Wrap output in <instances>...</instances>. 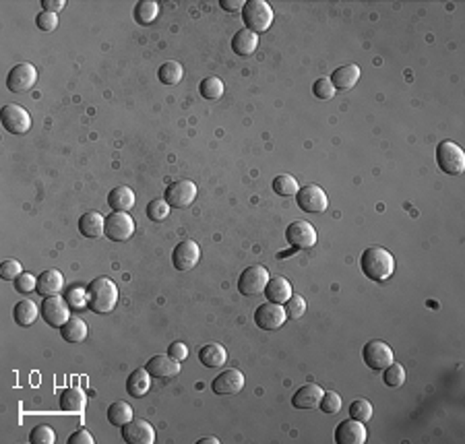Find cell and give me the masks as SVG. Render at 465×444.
<instances>
[{
	"mask_svg": "<svg viewBox=\"0 0 465 444\" xmlns=\"http://www.w3.org/2000/svg\"><path fill=\"white\" fill-rule=\"evenodd\" d=\"M323 393L325 391L319 384H304V386H300L294 393L291 405L296 409H315V407H319V403L323 399Z\"/></svg>",
	"mask_w": 465,
	"mask_h": 444,
	"instance_id": "20",
	"label": "cell"
},
{
	"mask_svg": "<svg viewBox=\"0 0 465 444\" xmlns=\"http://www.w3.org/2000/svg\"><path fill=\"white\" fill-rule=\"evenodd\" d=\"M38 81V71L29 62H19L7 75V89L11 93H25L32 91Z\"/></svg>",
	"mask_w": 465,
	"mask_h": 444,
	"instance_id": "10",
	"label": "cell"
},
{
	"mask_svg": "<svg viewBox=\"0 0 465 444\" xmlns=\"http://www.w3.org/2000/svg\"><path fill=\"white\" fill-rule=\"evenodd\" d=\"M199 91H201V95L205 99H211L213 101V99H219L224 95V83H222L219 77H207V79L201 81Z\"/></svg>",
	"mask_w": 465,
	"mask_h": 444,
	"instance_id": "36",
	"label": "cell"
},
{
	"mask_svg": "<svg viewBox=\"0 0 465 444\" xmlns=\"http://www.w3.org/2000/svg\"><path fill=\"white\" fill-rule=\"evenodd\" d=\"M211 388L215 395H236L244 388V374L236 368L224 370L222 374H217L213 378Z\"/></svg>",
	"mask_w": 465,
	"mask_h": 444,
	"instance_id": "18",
	"label": "cell"
},
{
	"mask_svg": "<svg viewBox=\"0 0 465 444\" xmlns=\"http://www.w3.org/2000/svg\"><path fill=\"white\" fill-rule=\"evenodd\" d=\"M160 15V5L155 0H139L132 9V17L139 25H151Z\"/></svg>",
	"mask_w": 465,
	"mask_h": 444,
	"instance_id": "31",
	"label": "cell"
},
{
	"mask_svg": "<svg viewBox=\"0 0 465 444\" xmlns=\"http://www.w3.org/2000/svg\"><path fill=\"white\" fill-rule=\"evenodd\" d=\"M0 122L3 128L11 134H25L32 128V116L23 106L17 103H7L0 112Z\"/></svg>",
	"mask_w": 465,
	"mask_h": 444,
	"instance_id": "8",
	"label": "cell"
},
{
	"mask_svg": "<svg viewBox=\"0 0 465 444\" xmlns=\"http://www.w3.org/2000/svg\"><path fill=\"white\" fill-rule=\"evenodd\" d=\"M89 310L95 314H108L118 304V287L110 277H95L89 285Z\"/></svg>",
	"mask_w": 465,
	"mask_h": 444,
	"instance_id": "2",
	"label": "cell"
},
{
	"mask_svg": "<svg viewBox=\"0 0 465 444\" xmlns=\"http://www.w3.org/2000/svg\"><path fill=\"white\" fill-rule=\"evenodd\" d=\"M151 391V374L147 372V368H136L134 372L128 374L126 378V393L134 399L145 397Z\"/></svg>",
	"mask_w": 465,
	"mask_h": 444,
	"instance_id": "25",
	"label": "cell"
},
{
	"mask_svg": "<svg viewBox=\"0 0 465 444\" xmlns=\"http://www.w3.org/2000/svg\"><path fill=\"white\" fill-rule=\"evenodd\" d=\"M291 283L285 279V277H269L267 281V287H265V295H267V302H273V304H285L289 298H291Z\"/></svg>",
	"mask_w": 465,
	"mask_h": 444,
	"instance_id": "21",
	"label": "cell"
},
{
	"mask_svg": "<svg viewBox=\"0 0 465 444\" xmlns=\"http://www.w3.org/2000/svg\"><path fill=\"white\" fill-rule=\"evenodd\" d=\"M158 77H160V81H162L164 85H178V83L182 81V77H184V69H182V64L176 62V60H168V62H164V64L160 66Z\"/></svg>",
	"mask_w": 465,
	"mask_h": 444,
	"instance_id": "33",
	"label": "cell"
},
{
	"mask_svg": "<svg viewBox=\"0 0 465 444\" xmlns=\"http://www.w3.org/2000/svg\"><path fill=\"white\" fill-rule=\"evenodd\" d=\"M62 289H64V277H62L60 271L50 269V271L40 273V277H38V289H36L40 295H44V298H48V295H58Z\"/></svg>",
	"mask_w": 465,
	"mask_h": 444,
	"instance_id": "23",
	"label": "cell"
},
{
	"mask_svg": "<svg viewBox=\"0 0 465 444\" xmlns=\"http://www.w3.org/2000/svg\"><path fill=\"white\" fill-rule=\"evenodd\" d=\"M283 310H285V317L287 319L298 321L306 312V300L302 298V295H298V293H291V298L283 304Z\"/></svg>",
	"mask_w": 465,
	"mask_h": 444,
	"instance_id": "40",
	"label": "cell"
},
{
	"mask_svg": "<svg viewBox=\"0 0 465 444\" xmlns=\"http://www.w3.org/2000/svg\"><path fill=\"white\" fill-rule=\"evenodd\" d=\"M132 419V407L124 401H116L108 407V421L112 426L122 428L124 423H128Z\"/></svg>",
	"mask_w": 465,
	"mask_h": 444,
	"instance_id": "34",
	"label": "cell"
},
{
	"mask_svg": "<svg viewBox=\"0 0 465 444\" xmlns=\"http://www.w3.org/2000/svg\"><path fill=\"white\" fill-rule=\"evenodd\" d=\"M350 417L358 419V421H368L372 417V405L366 399H356L350 405Z\"/></svg>",
	"mask_w": 465,
	"mask_h": 444,
	"instance_id": "42",
	"label": "cell"
},
{
	"mask_svg": "<svg viewBox=\"0 0 465 444\" xmlns=\"http://www.w3.org/2000/svg\"><path fill=\"white\" fill-rule=\"evenodd\" d=\"M21 273H23V269H21L19 260L7 258L3 264H0V277H3L5 281H15Z\"/></svg>",
	"mask_w": 465,
	"mask_h": 444,
	"instance_id": "44",
	"label": "cell"
},
{
	"mask_svg": "<svg viewBox=\"0 0 465 444\" xmlns=\"http://www.w3.org/2000/svg\"><path fill=\"white\" fill-rule=\"evenodd\" d=\"M219 7H222L226 13H238V11L244 9V3H242V0H222Z\"/></svg>",
	"mask_w": 465,
	"mask_h": 444,
	"instance_id": "50",
	"label": "cell"
},
{
	"mask_svg": "<svg viewBox=\"0 0 465 444\" xmlns=\"http://www.w3.org/2000/svg\"><path fill=\"white\" fill-rule=\"evenodd\" d=\"M366 438H368V432H366L364 421L348 417L335 428V442L337 444H364Z\"/></svg>",
	"mask_w": 465,
	"mask_h": 444,
	"instance_id": "17",
	"label": "cell"
},
{
	"mask_svg": "<svg viewBox=\"0 0 465 444\" xmlns=\"http://www.w3.org/2000/svg\"><path fill=\"white\" fill-rule=\"evenodd\" d=\"M287 317L281 304H273V302H265L254 310V323L259 329L263 331H277L285 325Z\"/></svg>",
	"mask_w": 465,
	"mask_h": 444,
	"instance_id": "14",
	"label": "cell"
},
{
	"mask_svg": "<svg viewBox=\"0 0 465 444\" xmlns=\"http://www.w3.org/2000/svg\"><path fill=\"white\" fill-rule=\"evenodd\" d=\"M108 205L112 211H124L128 213L134 207V193L128 186H116L108 195Z\"/></svg>",
	"mask_w": 465,
	"mask_h": 444,
	"instance_id": "28",
	"label": "cell"
},
{
	"mask_svg": "<svg viewBox=\"0 0 465 444\" xmlns=\"http://www.w3.org/2000/svg\"><path fill=\"white\" fill-rule=\"evenodd\" d=\"M436 164L440 172L449 176H459L465 172V151L453 140H440L436 147Z\"/></svg>",
	"mask_w": 465,
	"mask_h": 444,
	"instance_id": "4",
	"label": "cell"
},
{
	"mask_svg": "<svg viewBox=\"0 0 465 444\" xmlns=\"http://www.w3.org/2000/svg\"><path fill=\"white\" fill-rule=\"evenodd\" d=\"M93 436L87 432V430H77L71 438H69V444H93Z\"/></svg>",
	"mask_w": 465,
	"mask_h": 444,
	"instance_id": "49",
	"label": "cell"
},
{
	"mask_svg": "<svg viewBox=\"0 0 465 444\" xmlns=\"http://www.w3.org/2000/svg\"><path fill=\"white\" fill-rule=\"evenodd\" d=\"M36 25H38L42 32H54V29L58 27V17H56V13L42 11V13L36 17Z\"/></svg>",
	"mask_w": 465,
	"mask_h": 444,
	"instance_id": "47",
	"label": "cell"
},
{
	"mask_svg": "<svg viewBox=\"0 0 465 444\" xmlns=\"http://www.w3.org/2000/svg\"><path fill=\"white\" fill-rule=\"evenodd\" d=\"M29 442L32 444H54L56 442V434L50 426L46 423H40L32 430L29 434Z\"/></svg>",
	"mask_w": 465,
	"mask_h": 444,
	"instance_id": "41",
	"label": "cell"
},
{
	"mask_svg": "<svg viewBox=\"0 0 465 444\" xmlns=\"http://www.w3.org/2000/svg\"><path fill=\"white\" fill-rule=\"evenodd\" d=\"M87 405V399H85V393L77 386H69L64 388V393L60 395V409L67 411V413H83Z\"/></svg>",
	"mask_w": 465,
	"mask_h": 444,
	"instance_id": "27",
	"label": "cell"
},
{
	"mask_svg": "<svg viewBox=\"0 0 465 444\" xmlns=\"http://www.w3.org/2000/svg\"><path fill=\"white\" fill-rule=\"evenodd\" d=\"M199 360L207 368H222L228 362V352L219 343H209L199 349Z\"/></svg>",
	"mask_w": 465,
	"mask_h": 444,
	"instance_id": "29",
	"label": "cell"
},
{
	"mask_svg": "<svg viewBox=\"0 0 465 444\" xmlns=\"http://www.w3.org/2000/svg\"><path fill=\"white\" fill-rule=\"evenodd\" d=\"M273 190H275V195H279V197H294V195L300 190V186H298V182H296L294 176L281 174V176H277V178L273 180Z\"/></svg>",
	"mask_w": 465,
	"mask_h": 444,
	"instance_id": "37",
	"label": "cell"
},
{
	"mask_svg": "<svg viewBox=\"0 0 465 444\" xmlns=\"http://www.w3.org/2000/svg\"><path fill=\"white\" fill-rule=\"evenodd\" d=\"M360 79V66L358 64H344L339 69L333 71V75L329 77V81L333 83L335 91H350L356 87Z\"/></svg>",
	"mask_w": 465,
	"mask_h": 444,
	"instance_id": "22",
	"label": "cell"
},
{
	"mask_svg": "<svg viewBox=\"0 0 465 444\" xmlns=\"http://www.w3.org/2000/svg\"><path fill=\"white\" fill-rule=\"evenodd\" d=\"M40 312H42V319L52 329H60L71 319V306L67 298H60V295H48V298H44V302L40 304Z\"/></svg>",
	"mask_w": 465,
	"mask_h": 444,
	"instance_id": "7",
	"label": "cell"
},
{
	"mask_svg": "<svg viewBox=\"0 0 465 444\" xmlns=\"http://www.w3.org/2000/svg\"><path fill=\"white\" fill-rule=\"evenodd\" d=\"M201 260V246L195 240H182L172 252V264L176 271H191Z\"/></svg>",
	"mask_w": 465,
	"mask_h": 444,
	"instance_id": "15",
	"label": "cell"
},
{
	"mask_svg": "<svg viewBox=\"0 0 465 444\" xmlns=\"http://www.w3.org/2000/svg\"><path fill=\"white\" fill-rule=\"evenodd\" d=\"M362 360L364 364L374 370V372H383L389 364H393V349L379 339H372L364 345L362 349Z\"/></svg>",
	"mask_w": 465,
	"mask_h": 444,
	"instance_id": "12",
	"label": "cell"
},
{
	"mask_svg": "<svg viewBox=\"0 0 465 444\" xmlns=\"http://www.w3.org/2000/svg\"><path fill=\"white\" fill-rule=\"evenodd\" d=\"M106 227V217L99 215L97 211H87L79 219V232L85 238H99Z\"/></svg>",
	"mask_w": 465,
	"mask_h": 444,
	"instance_id": "26",
	"label": "cell"
},
{
	"mask_svg": "<svg viewBox=\"0 0 465 444\" xmlns=\"http://www.w3.org/2000/svg\"><path fill=\"white\" fill-rule=\"evenodd\" d=\"M197 199V184L193 180H178L168 184L166 201L172 209H187Z\"/></svg>",
	"mask_w": 465,
	"mask_h": 444,
	"instance_id": "13",
	"label": "cell"
},
{
	"mask_svg": "<svg viewBox=\"0 0 465 444\" xmlns=\"http://www.w3.org/2000/svg\"><path fill=\"white\" fill-rule=\"evenodd\" d=\"M170 205H168V201L166 199H155V201H151L149 205H147V217L151 219V221H166L168 219V215H170Z\"/></svg>",
	"mask_w": 465,
	"mask_h": 444,
	"instance_id": "39",
	"label": "cell"
},
{
	"mask_svg": "<svg viewBox=\"0 0 465 444\" xmlns=\"http://www.w3.org/2000/svg\"><path fill=\"white\" fill-rule=\"evenodd\" d=\"M319 407H321L323 413L335 415V413L342 411V397H339L337 393H333V391H325V393H323V399H321V403H319Z\"/></svg>",
	"mask_w": 465,
	"mask_h": 444,
	"instance_id": "43",
	"label": "cell"
},
{
	"mask_svg": "<svg viewBox=\"0 0 465 444\" xmlns=\"http://www.w3.org/2000/svg\"><path fill=\"white\" fill-rule=\"evenodd\" d=\"M15 289L19 293H32L38 289V277L34 273H21L17 279H15Z\"/></svg>",
	"mask_w": 465,
	"mask_h": 444,
	"instance_id": "45",
	"label": "cell"
},
{
	"mask_svg": "<svg viewBox=\"0 0 465 444\" xmlns=\"http://www.w3.org/2000/svg\"><path fill=\"white\" fill-rule=\"evenodd\" d=\"M259 48V36L250 29H240L234 34L232 38V50L234 54H238L240 58H246L250 54H254V50Z\"/></svg>",
	"mask_w": 465,
	"mask_h": 444,
	"instance_id": "24",
	"label": "cell"
},
{
	"mask_svg": "<svg viewBox=\"0 0 465 444\" xmlns=\"http://www.w3.org/2000/svg\"><path fill=\"white\" fill-rule=\"evenodd\" d=\"M168 356L174 358L176 362H182V360L189 358V347H187L184 343H180V341H174V343L168 347Z\"/></svg>",
	"mask_w": 465,
	"mask_h": 444,
	"instance_id": "48",
	"label": "cell"
},
{
	"mask_svg": "<svg viewBox=\"0 0 465 444\" xmlns=\"http://www.w3.org/2000/svg\"><path fill=\"white\" fill-rule=\"evenodd\" d=\"M285 240L298 250H308L317 244V227L304 219L291 221L285 230Z\"/></svg>",
	"mask_w": 465,
	"mask_h": 444,
	"instance_id": "9",
	"label": "cell"
},
{
	"mask_svg": "<svg viewBox=\"0 0 465 444\" xmlns=\"http://www.w3.org/2000/svg\"><path fill=\"white\" fill-rule=\"evenodd\" d=\"M122 438L128 444H153L155 442V430L147 419H130L122 426Z\"/></svg>",
	"mask_w": 465,
	"mask_h": 444,
	"instance_id": "16",
	"label": "cell"
},
{
	"mask_svg": "<svg viewBox=\"0 0 465 444\" xmlns=\"http://www.w3.org/2000/svg\"><path fill=\"white\" fill-rule=\"evenodd\" d=\"M40 314H42L40 308H38L32 300H21V302H17L15 308H13V319H15V323H17L19 327H32V325L38 321Z\"/></svg>",
	"mask_w": 465,
	"mask_h": 444,
	"instance_id": "30",
	"label": "cell"
},
{
	"mask_svg": "<svg viewBox=\"0 0 465 444\" xmlns=\"http://www.w3.org/2000/svg\"><path fill=\"white\" fill-rule=\"evenodd\" d=\"M383 380H385V384L389 386V388H399V386H403V382H405V370H403V366L401 364H389L385 370H383Z\"/></svg>",
	"mask_w": 465,
	"mask_h": 444,
	"instance_id": "38",
	"label": "cell"
},
{
	"mask_svg": "<svg viewBox=\"0 0 465 444\" xmlns=\"http://www.w3.org/2000/svg\"><path fill=\"white\" fill-rule=\"evenodd\" d=\"M147 372L153 376V378H174L180 374V362H176L174 358H170L168 354L166 356H153L149 362H147Z\"/></svg>",
	"mask_w": 465,
	"mask_h": 444,
	"instance_id": "19",
	"label": "cell"
},
{
	"mask_svg": "<svg viewBox=\"0 0 465 444\" xmlns=\"http://www.w3.org/2000/svg\"><path fill=\"white\" fill-rule=\"evenodd\" d=\"M296 203L306 213H323L329 207L325 190L317 184H306L296 193Z\"/></svg>",
	"mask_w": 465,
	"mask_h": 444,
	"instance_id": "11",
	"label": "cell"
},
{
	"mask_svg": "<svg viewBox=\"0 0 465 444\" xmlns=\"http://www.w3.org/2000/svg\"><path fill=\"white\" fill-rule=\"evenodd\" d=\"M269 281V271L263 264H252L248 269H244L238 277V291L242 295H248V298H254V295L265 293Z\"/></svg>",
	"mask_w": 465,
	"mask_h": 444,
	"instance_id": "5",
	"label": "cell"
},
{
	"mask_svg": "<svg viewBox=\"0 0 465 444\" xmlns=\"http://www.w3.org/2000/svg\"><path fill=\"white\" fill-rule=\"evenodd\" d=\"M87 325L81 319H69L62 327H60V335L67 343H81L87 339Z\"/></svg>",
	"mask_w": 465,
	"mask_h": 444,
	"instance_id": "32",
	"label": "cell"
},
{
	"mask_svg": "<svg viewBox=\"0 0 465 444\" xmlns=\"http://www.w3.org/2000/svg\"><path fill=\"white\" fill-rule=\"evenodd\" d=\"M42 9L48 13H58L60 9H64V0H42Z\"/></svg>",
	"mask_w": 465,
	"mask_h": 444,
	"instance_id": "51",
	"label": "cell"
},
{
	"mask_svg": "<svg viewBox=\"0 0 465 444\" xmlns=\"http://www.w3.org/2000/svg\"><path fill=\"white\" fill-rule=\"evenodd\" d=\"M197 444H219V440H217V438H213V436H207V438H201Z\"/></svg>",
	"mask_w": 465,
	"mask_h": 444,
	"instance_id": "52",
	"label": "cell"
},
{
	"mask_svg": "<svg viewBox=\"0 0 465 444\" xmlns=\"http://www.w3.org/2000/svg\"><path fill=\"white\" fill-rule=\"evenodd\" d=\"M134 234V219L124 211H112L106 217L104 236L112 242H126Z\"/></svg>",
	"mask_w": 465,
	"mask_h": 444,
	"instance_id": "6",
	"label": "cell"
},
{
	"mask_svg": "<svg viewBox=\"0 0 465 444\" xmlns=\"http://www.w3.org/2000/svg\"><path fill=\"white\" fill-rule=\"evenodd\" d=\"M360 267L370 281H387L395 273V256L381 246H370L362 252Z\"/></svg>",
	"mask_w": 465,
	"mask_h": 444,
	"instance_id": "1",
	"label": "cell"
},
{
	"mask_svg": "<svg viewBox=\"0 0 465 444\" xmlns=\"http://www.w3.org/2000/svg\"><path fill=\"white\" fill-rule=\"evenodd\" d=\"M67 302L73 310H83V308H89V291L81 285H75L71 289H67Z\"/></svg>",
	"mask_w": 465,
	"mask_h": 444,
	"instance_id": "35",
	"label": "cell"
},
{
	"mask_svg": "<svg viewBox=\"0 0 465 444\" xmlns=\"http://www.w3.org/2000/svg\"><path fill=\"white\" fill-rule=\"evenodd\" d=\"M240 13L246 29L254 32L257 36L267 32L273 25V9L265 0H248V3H244V9Z\"/></svg>",
	"mask_w": 465,
	"mask_h": 444,
	"instance_id": "3",
	"label": "cell"
},
{
	"mask_svg": "<svg viewBox=\"0 0 465 444\" xmlns=\"http://www.w3.org/2000/svg\"><path fill=\"white\" fill-rule=\"evenodd\" d=\"M313 93H315L319 99H333V95H335L337 91H335L333 83H331L329 79H319V81H315V85H313Z\"/></svg>",
	"mask_w": 465,
	"mask_h": 444,
	"instance_id": "46",
	"label": "cell"
}]
</instances>
